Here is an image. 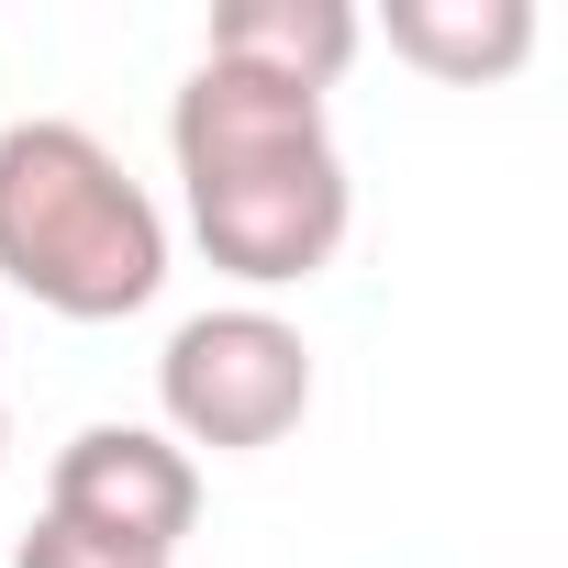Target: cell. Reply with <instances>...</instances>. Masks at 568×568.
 Returning <instances> with one entry per match:
<instances>
[{
  "label": "cell",
  "mask_w": 568,
  "mask_h": 568,
  "mask_svg": "<svg viewBox=\"0 0 568 568\" xmlns=\"http://www.w3.org/2000/svg\"><path fill=\"white\" fill-rule=\"evenodd\" d=\"M168 156H179L201 256L223 278H245V291L324 278L357 223V179H346V145L313 90H278V79L201 57L168 101Z\"/></svg>",
  "instance_id": "cell-1"
},
{
  "label": "cell",
  "mask_w": 568,
  "mask_h": 568,
  "mask_svg": "<svg viewBox=\"0 0 568 568\" xmlns=\"http://www.w3.org/2000/svg\"><path fill=\"white\" fill-rule=\"evenodd\" d=\"M0 278L57 324H123L168 291V212L90 123L0 134Z\"/></svg>",
  "instance_id": "cell-2"
},
{
  "label": "cell",
  "mask_w": 568,
  "mask_h": 568,
  "mask_svg": "<svg viewBox=\"0 0 568 568\" xmlns=\"http://www.w3.org/2000/svg\"><path fill=\"white\" fill-rule=\"evenodd\" d=\"M156 435L168 446H212V457H256L313 413V346L302 324H278L267 302H223L190 313L156 357Z\"/></svg>",
  "instance_id": "cell-3"
},
{
  "label": "cell",
  "mask_w": 568,
  "mask_h": 568,
  "mask_svg": "<svg viewBox=\"0 0 568 568\" xmlns=\"http://www.w3.org/2000/svg\"><path fill=\"white\" fill-rule=\"evenodd\" d=\"M45 513L179 568V546L201 524V457L168 446L156 424H79L57 446V468H45Z\"/></svg>",
  "instance_id": "cell-4"
},
{
  "label": "cell",
  "mask_w": 568,
  "mask_h": 568,
  "mask_svg": "<svg viewBox=\"0 0 568 568\" xmlns=\"http://www.w3.org/2000/svg\"><path fill=\"white\" fill-rule=\"evenodd\" d=\"M357 45H368V23L346 12V0H223L212 34H201L212 68H245V79H278V90H313V101L357 68Z\"/></svg>",
  "instance_id": "cell-5"
},
{
  "label": "cell",
  "mask_w": 568,
  "mask_h": 568,
  "mask_svg": "<svg viewBox=\"0 0 568 568\" xmlns=\"http://www.w3.org/2000/svg\"><path fill=\"white\" fill-rule=\"evenodd\" d=\"M390 57H413L446 90H490L535 57V12L524 0H390Z\"/></svg>",
  "instance_id": "cell-6"
},
{
  "label": "cell",
  "mask_w": 568,
  "mask_h": 568,
  "mask_svg": "<svg viewBox=\"0 0 568 568\" xmlns=\"http://www.w3.org/2000/svg\"><path fill=\"white\" fill-rule=\"evenodd\" d=\"M12 568H168V557H134V546H112V535H79V524L34 513V535L12 546Z\"/></svg>",
  "instance_id": "cell-7"
},
{
  "label": "cell",
  "mask_w": 568,
  "mask_h": 568,
  "mask_svg": "<svg viewBox=\"0 0 568 568\" xmlns=\"http://www.w3.org/2000/svg\"><path fill=\"white\" fill-rule=\"evenodd\" d=\"M0 446H12V424H0Z\"/></svg>",
  "instance_id": "cell-8"
}]
</instances>
